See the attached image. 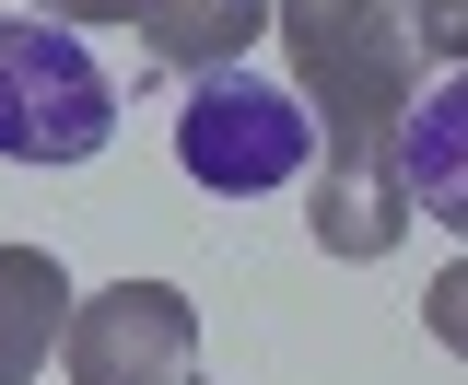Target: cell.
Masks as SVG:
<instances>
[{
    "mask_svg": "<svg viewBox=\"0 0 468 385\" xmlns=\"http://www.w3.org/2000/svg\"><path fill=\"white\" fill-rule=\"evenodd\" d=\"M282 47H292V94L316 106L328 152H375L410 129L421 36H410L399 0H282Z\"/></svg>",
    "mask_w": 468,
    "mask_h": 385,
    "instance_id": "6da1fadb",
    "label": "cell"
},
{
    "mask_svg": "<svg viewBox=\"0 0 468 385\" xmlns=\"http://www.w3.org/2000/svg\"><path fill=\"white\" fill-rule=\"evenodd\" d=\"M117 129V82L48 12H0V164H94Z\"/></svg>",
    "mask_w": 468,
    "mask_h": 385,
    "instance_id": "7a4b0ae2",
    "label": "cell"
},
{
    "mask_svg": "<svg viewBox=\"0 0 468 385\" xmlns=\"http://www.w3.org/2000/svg\"><path fill=\"white\" fill-rule=\"evenodd\" d=\"M176 164L211 199H270V187H292L316 164V106L292 82H270V70H211L176 106Z\"/></svg>",
    "mask_w": 468,
    "mask_h": 385,
    "instance_id": "3957f363",
    "label": "cell"
},
{
    "mask_svg": "<svg viewBox=\"0 0 468 385\" xmlns=\"http://www.w3.org/2000/svg\"><path fill=\"white\" fill-rule=\"evenodd\" d=\"M58 374L70 385H199V304L176 280H106L70 304Z\"/></svg>",
    "mask_w": 468,
    "mask_h": 385,
    "instance_id": "277c9868",
    "label": "cell"
},
{
    "mask_svg": "<svg viewBox=\"0 0 468 385\" xmlns=\"http://www.w3.org/2000/svg\"><path fill=\"white\" fill-rule=\"evenodd\" d=\"M48 24H117L141 58H165L187 82L211 70H246L258 36H282V0H36Z\"/></svg>",
    "mask_w": 468,
    "mask_h": 385,
    "instance_id": "5b68a950",
    "label": "cell"
},
{
    "mask_svg": "<svg viewBox=\"0 0 468 385\" xmlns=\"http://www.w3.org/2000/svg\"><path fill=\"white\" fill-rule=\"evenodd\" d=\"M410 211H421V199H410L399 140H375V152H328L316 187H304V234H316L328 257H399Z\"/></svg>",
    "mask_w": 468,
    "mask_h": 385,
    "instance_id": "8992f818",
    "label": "cell"
},
{
    "mask_svg": "<svg viewBox=\"0 0 468 385\" xmlns=\"http://www.w3.org/2000/svg\"><path fill=\"white\" fill-rule=\"evenodd\" d=\"M70 269H58L48 245H0V385H36L48 374V350L70 338Z\"/></svg>",
    "mask_w": 468,
    "mask_h": 385,
    "instance_id": "52a82bcc",
    "label": "cell"
},
{
    "mask_svg": "<svg viewBox=\"0 0 468 385\" xmlns=\"http://www.w3.org/2000/svg\"><path fill=\"white\" fill-rule=\"evenodd\" d=\"M399 164H410V199H421V222L468 234V70H445V82L410 106Z\"/></svg>",
    "mask_w": 468,
    "mask_h": 385,
    "instance_id": "ba28073f",
    "label": "cell"
},
{
    "mask_svg": "<svg viewBox=\"0 0 468 385\" xmlns=\"http://www.w3.org/2000/svg\"><path fill=\"white\" fill-rule=\"evenodd\" d=\"M421 328H433V350H457V362H468V257H457V269H433V292H421Z\"/></svg>",
    "mask_w": 468,
    "mask_h": 385,
    "instance_id": "9c48e42d",
    "label": "cell"
},
{
    "mask_svg": "<svg viewBox=\"0 0 468 385\" xmlns=\"http://www.w3.org/2000/svg\"><path fill=\"white\" fill-rule=\"evenodd\" d=\"M421 58H457V70H468V0H445V12H421Z\"/></svg>",
    "mask_w": 468,
    "mask_h": 385,
    "instance_id": "30bf717a",
    "label": "cell"
},
{
    "mask_svg": "<svg viewBox=\"0 0 468 385\" xmlns=\"http://www.w3.org/2000/svg\"><path fill=\"white\" fill-rule=\"evenodd\" d=\"M399 12H410V36H421V12H445V0H399Z\"/></svg>",
    "mask_w": 468,
    "mask_h": 385,
    "instance_id": "8fae6325",
    "label": "cell"
}]
</instances>
